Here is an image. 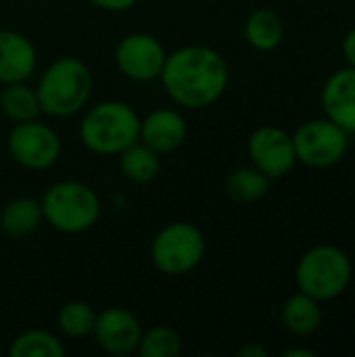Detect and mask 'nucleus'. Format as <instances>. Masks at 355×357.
I'll use <instances>...</instances> for the list:
<instances>
[{
    "mask_svg": "<svg viewBox=\"0 0 355 357\" xmlns=\"http://www.w3.org/2000/svg\"><path fill=\"white\" fill-rule=\"evenodd\" d=\"M38 67L33 42L15 29H0V84L27 82Z\"/></svg>",
    "mask_w": 355,
    "mask_h": 357,
    "instance_id": "obj_14",
    "label": "nucleus"
},
{
    "mask_svg": "<svg viewBox=\"0 0 355 357\" xmlns=\"http://www.w3.org/2000/svg\"><path fill=\"white\" fill-rule=\"evenodd\" d=\"M245 40L259 52L276 50L285 40V21L272 8H255L245 21Z\"/></svg>",
    "mask_w": 355,
    "mask_h": 357,
    "instance_id": "obj_16",
    "label": "nucleus"
},
{
    "mask_svg": "<svg viewBox=\"0 0 355 357\" xmlns=\"http://www.w3.org/2000/svg\"><path fill=\"white\" fill-rule=\"evenodd\" d=\"M354 280V264L349 255L335 245H316L308 249L295 266L297 291L316 301H335Z\"/></svg>",
    "mask_w": 355,
    "mask_h": 357,
    "instance_id": "obj_4",
    "label": "nucleus"
},
{
    "mask_svg": "<svg viewBox=\"0 0 355 357\" xmlns=\"http://www.w3.org/2000/svg\"><path fill=\"white\" fill-rule=\"evenodd\" d=\"M236 356L239 357H268L270 356V351H268L266 347H262V345H245V347H241V349L236 351Z\"/></svg>",
    "mask_w": 355,
    "mask_h": 357,
    "instance_id": "obj_26",
    "label": "nucleus"
},
{
    "mask_svg": "<svg viewBox=\"0 0 355 357\" xmlns=\"http://www.w3.org/2000/svg\"><path fill=\"white\" fill-rule=\"evenodd\" d=\"M352 284H354V289H355V272H354V280H352Z\"/></svg>",
    "mask_w": 355,
    "mask_h": 357,
    "instance_id": "obj_28",
    "label": "nucleus"
},
{
    "mask_svg": "<svg viewBox=\"0 0 355 357\" xmlns=\"http://www.w3.org/2000/svg\"><path fill=\"white\" fill-rule=\"evenodd\" d=\"M94 322H96V312L86 301H67L56 314V324L67 339L92 337Z\"/></svg>",
    "mask_w": 355,
    "mask_h": 357,
    "instance_id": "obj_22",
    "label": "nucleus"
},
{
    "mask_svg": "<svg viewBox=\"0 0 355 357\" xmlns=\"http://www.w3.org/2000/svg\"><path fill=\"white\" fill-rule=\"evenodd\" d=\"M247 153L251 165L266 174L270 180H280L293 172L297 165V155L293 146V136L278 126L257 128L247 142Z\"/></svg>",
    "mask_w": 355,
    "mask_h": 357,
    "instance_id": "obj_10",
    "label": "nucleus"
},
{
    "mask_svg": "<svg viewBox=\"0 0 355 357\" xmlns=\"http://www.w3.org/2000/svg\"><path fill=\"white\" fill-rule=\"evenodd\" d=\"M94 343L109 356L123 357L136 354L142 326L140 320L126 307H107L96 314V322L92 328Z\"/></svg>",
    "mask_w": 355,
    "mask_h": 357,
    "instance_id": "obj_11",
    "label": "nucleus"
},
{
    "mask_svg": "<svg viewBox=\"0 0 355 357\" xmlns=\"http://www.w3.org/2000/svg\"><path fill=\"white\" fill-rule=\"evenodd\" d=\"M188 136V123L184 115L176 109L161 107L146 113L140 119V136L138 140L153 149L157 155H169L178 151Z\"/></svg>",
    "mask_w": 355,
    "mask_h": 357,
    "instance_id": "obj_12",
    "label": "nucleus"
},
{
    "mask_svg": "<svg viewBox=\"0 0 355 357\" xmlns=\"http://www.w3.org/2000/svg\"><path fill=\"white\" fill-rule=\"evenodd\" d=\"M167 50L161 40L146 31H132L119 40L115 46V65L123 77L146 84L159 79Z\"/></svg>",
    "mask_w": 355,
    "mask_h": 357,
    "instance_id": "obj_9",
    "label": "nucleus"
},
{
    "mask_svg": "<svg viewBox=\"0 0 355 357\" xmlns=\"http://www.w3.org/2000/svg\"><path fill=\"white\" fill-rule=\"evenodd\" d=\"M270 178L257 167H239L226 178V195L234 203H255L270 190Z\"/></svg>",
    "mask_w": 355,
    "mask_h": 357,
    "instance_id": "obj_21",
    "label": "nucleus"
},
{
    "mask_svg": "<svg viewBox=\"0 0 355 357\" xmlns=\"http://www.w3.org/2000/svg\"><path fill=\"white\" fill-rule=\"evenodd\" d=\"M324 117L347 134H355V69L343 67L328 75L320 92Z\"/></svg>",
    "mask_w": 355,
    "mask_h": 357,
    "instance_id": "obj_13",
    "label": "nucleus"
},
{
    "mask_svg": "<svg viewBox=\"0 0 355 357\" xmlns=\"http://www.w3.org/2000/svg\"><path fill=\"white\" fill-rule=\"evenodd\" d=\"M341 48H343V56L347 61V67H354L355 69V27L345 33Z\"/></svg>",
    "mask_w": 355,
    "mask_h": 357,
    "instance_id": "obj_25",
    "label": "nucleus"
},
{
    "mask_svg": "<svg viewBox=\"0 0 355 357\" xmlns=\"http://www.w3.org/2000/svg\"><path fill=\"white\" fill-rule=\"evenodd\" d=\"M159 79L176 105L197 111L224 96L230 84V67L216 48L192 44L167 54Z\"/></svg>",
    "mask_w": 355,
    "mask_h": 357,
    "instance_id": "obj_1",
    "label": "nucleus"
},
{
    "mask_svg": "<svg viewBox=\"0 0 355 357\" xmlns=\"http://www.w3.org/2000/svg\"><path fill=\"white\" fill-rule=\"evenodd\" d=\"M140 115L123 100H103L80 121V142L94 155L117 157L140 136Z\"/></svg>",
    "mask_w": 355,
    "mask_h": 357,
    "instance_id": "obj_2",
    "label": "nucleus"
},
{
    "mask_svg": "<svg viewBox=\"0 0 355 357\" xmlns=\"http://www.w3.org/2000/svg\"><path fill=\"white\" fill-rule=\"evenodd\" d=\"M285 357H316V351H312V349H299V347H295V349H289V351H285Z\"/></svg>",
    "mask_w": 355,
    "mask_h": 357,
    "instance_id": "obj_27",
    "label": "nucleus"
},
{
    "mask_svg": "<svg viewBox=\"0 0 355 357\" xmlns=\"http://www.w3.org/2000/svg\"><path fill=\"white\" fill-rule=\"evenodd\" d=\"M207 251L205 234L190 222L163 226L151 243V261L165 276H186L199 268Z\"/></svg>",
    "mask_w": 355,
    "mask_h": 357,
    "instance_id": "obj_6",
    "label": "nucleus"
},
{
    "mask_svg": "<svg viewBox=\"0 0 355 357\" xmlns=\"http://www.w3.org/2000/svg\"><path fill=\"white\" fill-rule=\"evenodd\" d=\"M44 222L42 203L31 197L13 199L0 211V232L13 241H21L33 234Z\"/></svg>",
    "mask_w": 355,
    "mask_h": 357,
    "instance_id": "obj_15",
    "label": "nucleus"
},
{
    "mask_svg": "<svg viewBox=\"0 0 355 357\" xmlns=\"http://www.w3.org/2000/svg\"><path fill=\"white\" fill-rule=\"evenodd\" d=\"M291 136L297 163L314 169L341 163L349 151V134L328 117L303 121Z\"/></svg>",
    "mask_w": 355,
    "mask_h": 357,
    "instance_id": "obj_7",
    "label": "nucleus"
},
{
    "mask_svg": "<svg viewBox=\"0 0 355 357\" xmlns=\"http://www.w3.org/2000/svg\"><path fill=\"white\" fill-rule=\"evenodd\" d=\"M65 351L67 349L61 337L42 328L23 331L8 345L10 357H63Z\"/></svg>",
    "mask_w": 355,
    "mask_h": 357,
    "instance_id": "obj_20",
    "label": "nucleus"
},
{
    "mask_svg": "<svg viewBox=\"0 0 355 357\" xmlns=\"http://www.w3.org/2000/svg\"><path fill=\"white\" fill-rule=\"evenodd\" d=\"M117 159H119V169L123 178H128L134 184H149L161 172V155H157L153 149H149L140 140L123 149L117 155Z\"/></svg>",
    "mask_w": 355,
    "mask_h": 357,
    "instance_id": "obj_18",
    "label": "nucleus"
},
{
    "mask_svg": "<svg viewBox=\"0 0 355 357\" xmlns=\"http://www.w3.org/2000/svg\"><path fill=\"white\" fill-rule=\"evenodd\" d=\"M88 2L107 13H123V10L134 8L138 0H88Z\"/></svg>",
    "mask_w": 355,
    "mask_h": 357,
    "instance_id": "obj_24",
    "label": "nucleus"
},
{
    "mask_svg": "<svg viewBox=\"0 0 355 357\" xmlns=\"http://www.w3.org/2000/svg\"><path fill=\"white\" fill-rule=\"evenodd\" d=\"M6 149L17 165L31 172H42L59 161L63 144L56 130L40 119H33L13 126L6 138Z\"/></svg>",
    "mask_w": 355,
    "mask_h": 357,
    "instance_id": "obj_8",
    "label": "nucleus"
},
{
    "mask_svg": "<svg viewBox=\"0 0 355 357\" xmlns=\"http://www.w3.org/2000/svg\"><path fill=\"white\" fill-rule=\"evenodd\" d=\"M0 111L13 123L38 119L42 115V109H40L36 88L27 86L25 82L4 84L0 92Z\"/></svg>",
    "mask_w": 355,
    "mask_h": 357,
    "instance_id": "obj_19",
    "label": "nucleus"
},
{
    "mask_svg": "<svg viewBox=\"0 0 355 357\" xmlns=\"http://www.w3.org/2000/svg\"><path fill=\"white\" fill-rule=\"evenodd\" d=\"M44 222L63 234H82L96 226L103 207L96 190L77 180H61L40 199Z\"/></svg>",
    "mask_w": 355,
    "mask_h": 357,
    "instance_id": "obj_5",
    "label": "nucleus"
},
{
    "mask_svg": "<svg viewBox=\"0 0 355 357\" xmlns=\"http://www.w3.org/2000/svg\"><path fill=\"white\" fill-rule=\"evenodd\" d=\"M36 94L42 113L59 119L71 117L92 96V71L77 56H61L42 71Z\"/></svg>",
    "mask_w": 355,
    "mask_h": 357,
    "instance_id": "obj_3",
    "label": "nucleus"
},
{
    "mask_svg": "<svg viewBox=\"0 0 355 357\" xmlns=\"http://www.w3.org/2000/svg\"><path fill=\"white\" fill-rule=\"evenodd\" d=\"M136 351L142 357H178L182 354V339L169 326H153L142 331Z\"/></svg>",
    "mask_w": 355,
    "mask_h": 357,
    "instance_id": "obj_23",
    "label": "nucleus"
},
{
    "mask_svg": "<svg viewBox=\"0 0 355 357\" xmlns=\"http://www.w3.org/2000/svg\"><path fill=\"white\" fill-rule=\"evenodd\" d=\"M282 324L293 337H312L322 324L320 301L297 291L282 305Z\"/></svg>",
    "mask_w": 355,
    "mask_h": 357,
    "instance_id": "obj_17",
    "label": "nucleus"
}]
</instances>
